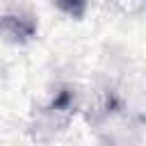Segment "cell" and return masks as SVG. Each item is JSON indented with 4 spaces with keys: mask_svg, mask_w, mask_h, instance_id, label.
Wrapping results in <instances>:
<instances>
[{
    "mask_svg": "<svg viewBox=\"0 0 146 146\" xmlns=\"http://www.w3.org/2000/svg\"><path fill=\"white\" fill-rule=\"evenodd\" d=\"M0 34L9 43H25L36 34V23L25 16L5 14V16H0Z\"/></svg>",
    "mask_w": 146,
    "mask_h": 146,
    "instance_id": "cell-1",
    "label": "cell"
},
{
    "mask_svg": "<svg viewBox=\"0 0 146 146\" xmlns=\"http://www.w3.org/2000/svg\"><path fill=\"white\" fill-rule=\"evenodd\" d=\"M52 2L71 18H82L87 11V5H89V0H52Z\"/></svg>",
    "mask_w": 146,
    "mask_h": 146,
    "instance_id": "cell-2",
    "label": "cell"
},
{
    "mask_svg": "<svg viewBox=\"0 0 146 146\" xmlns=\"http://www.w3.org/2000/svg\"><path fill=\"white\" fill-rule=\"evenodd\" d=\"M71 105H73V91H71V89H59L57 96H55L52 103H50V110L64 112V110H71Z\"/></svg>",
    "mask_w": 146,
    "mask_h": 146,
    "instance_id": "cell-3",
    "label": "cell"
}]
</instances>
